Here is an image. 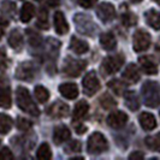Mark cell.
<instances>
[{"label":"cell","mask_w":160,"mask_h":160,"mask_svg":"<svg viewBox=\"0 0 160 160\" xmlns=\"http://www.w3.org/2000/svg\"><path fill=\"white\" fill-rule=\"evenodd\" d=\"M82 86H83V90H84V93L87 95H94L96 92L100 89V82L96 77L95 72L90 71L88 73H86V76L83 77Z\"/></svg>","instance_id":"obj_5"},{"label":"cell","mask_w":160,"mask_h":160,"mask_svg":"<svg viewBox=\"0 0 160 160\" xmlns=\"http://www.w3.org/2000/svg\"><path fill=\"white\" fill-rule=\"evenodd\" d=\"M108 148V143L106 137L100 134V132H93L88 138V143H87V149L92 154H100L105 152Z\"/></svg>","instance_id":"obj_3"},{"label":"cell","mask_w":160,"mask_h":160,"mask_svg":"<svg viewBox=\"0 0 160 160\" xmlns=\"http://www.w3.org/2000/svg\"><path fill=\"white\" fill-rule=\"evenodd\" d=\"M129 158L130 159H142L143 158V154L141 152H134L129 155Z\"/></svg>","instance_id":"obj_40"},{"label":"cell","mask_w":160,"mask_h":160,"mask_svg":"<svg viewBox=\"0 0 160 160\" xmlns=\"http://www.w3.org/2000/svg\"><path fill=\"white\" fill-rule=\"evenodd\" d=\"M71 137V132L70 130L64 127V125H59L54 129L53 131V141L56 144H62L66 142L69 138Z\"/></svg>","instance_id":"obj_13"},{"label":"cell","mask_w":160,"mask_h":160,"mask_svg":"<svg viewBox=\"0 0 160 160\" xmlns=\"http://www.w3.org/2000/svg\"><path fill=\"white\" fill-rule=\"evenodd\" d=\"M0 159H13V154L8 148H2L0 151Z\"/></svg>","instance_id":"obj_36"},{"label":"cell","mask_w":160,"mask_h":160,"mask_svg":"<svg viewBox=\"0 0 160 160\" xmlns=\"http://www.w3.org/2000/svg\"><path fill=\"white\" fill-rule=\"evenodd\" d=\"M36 157H38V159L40 160H49L52 158V152H51V148H49L48 143L41 144L39 147V149H38Z\"/></svg>","instance_id":"obj_30"},{"label":"cell","mask_w":160,"mask_h":160,"mask_svg":"<svg viewBox=\"0 0 160 160\" xmlns=\"http://www.w3.org/2000/svg\"><path fill=\"white\" fill-rule=\"evenodd\" d=\"M124 80H127L129 83H136L140 81V71L135 64H130L127 66L123 73Z\"/></svg>","instance_id":"obj_16"},{"label":"cell","mask_w":160,"mask_h":160,"mask_svg":"<svg viewBox=\"0 0 160 160\" xmlns=\"http://www.w3.org/2000/svg\"><path fill=\"white\" fill-rule=\"evenodd\" d=\"M146 22L153 29L159 30L160 29V12L155 10H149L146 12Z\"/></svg>","instance_id":"obj_19"},{"label":"cell","mask_w":160,"mask_h":160,"mask_svg":"<svg viewBox=\"0 0 160 160\" xmlns=\"http://www.w3.org/2000/svg\"><path fill=\"white\" fill-rule=\"evenodd\" d=\"M96 13H98L99 18L102 22H110L116 16V10H114V6H113L112 4H110V2H102V4H100L98 6Z\"/></svg>","instance_id":"obj_8"},{"label":"cell","mask_w":160,"mask_h":160,"mask_svg":"<svg viewBox=\"0 0 160 160\" xmlns=\"http://www.w3.org/2000/svg\"><path fill=\"white\" fill-rule=\"evenodd\" d=\"M88 110L89 105L87 104V101H84V100L78 101L75 106V108H73V120L82 119L88 113Z\"/></svg>","instance_id":"obj_22"},{"label":"cell","mask_w":160,"mask_h":160,"mask_svg":"<svg viewBox=\"0 0 160 160\" xmlns=\"http://www.w3.org/2000/svg\"><path fill=\"white\" fill-rule=\"evenodd\" d=\"M128 122V116L122 111H116L108 114L107 117V124L113 129L123 128Z\"/></svg>","instance_id":"obj_9"},{"label":"cell","mask_w":160,"mask_h":160,"mask_svg":"<svg viewBox=\"0 0 160 160\" xmlns=\"http://www.w3.org/2000/svg\"><path fill=\"white\" fill-rule=\"evenodd\" d=\"M153 1H155L157 4H160V0H153Z\"/></svg>","instance_id":"obj_43"},{"label":"cell","mask_w":160,"mask_h":160,"mask_svg":"<svg viewBox=\"0 0 160 160\" xmlns=\"http://www.w3.org/2000/svg\"><path fill=\"white\" fill-rule=\"evenodd\" d=\"M12 105L11 99V92L8 88L0 87V107L2 108H10Z\"/></svg>","instance_id":"obj_25"},{"label":"cell","mask_w":160,"mask_h":160,"mask_svg":"<svg viewBox=\"0 0 160 160\" xmlns=\"http://www.w3.org/2000/svg\"><path fill=\"white\" fill-rule=\"evenodd\" d=\"M100 104H101V106H102L104 108L110 110V108L114 107V106L117 105V102L114 101V99H113L110 94H105V95H102L101 99H100Z\"/></svg>","instance_id":"obj_31"},{"label":"cell","mask_w":160,"mask_h":160,"mask_svg":"<svg viewBox=\"0 0 160 160\" xmlns=\"http://www.w3.org/2000/svg\"><path fill=\"white\" fill-rule=\"evenodd\" d=\"M12 124H13V120L10 116L0 113V134L6 135L12 128Z\"/></svg>","instance_id":"obj_26"},{"label":"cell","mask_w":160,"mask_h":160,"mask_svg":"<svg viewBox=\"0 0 160 160\" xmlns=\"http://www.w3.org/2000/svg\"><path fill=\"white\" fill-rule=\"evenodd\" d=\"M84 69H86V62L73 58H68L64 64V72L70 77H78Z\"/></svg>","instance_id":"obj_4"},{"label":"cell","mask_w":160,"mask_h":160,"mask_svg":"<svg viewBox=\"0 0 160 160\" xmlns=\"http://www.w3.org/2000/svg\"><path fill=\"white\" fill-rule=\"evenodd\" d=\"M6 66V54L2 49H0V70Z\"/></svg>","instance_id":"obj_38"},{"label":"cell","mask_w":160,"mask_h":160,"mask_svg":"<svg viewBox=\"0 0 160 160\" xmlns=\"http://www.w3.org/2000/svg\"><path fill=\"white\" fill-rule=\"evenodd\" d=\"M6 27H8V22H5V21H0V38L4 35V32H5Z\"/></svg>","instance_id":"obj_41"},{"label":"cell","mask_w":160,"mask_h":160,"mask_svg":"<svg viewBox=\"0 0 160 160\" xmlns=\"http://www.w3.org/2000/svg\"><path fill=\"white\" fill-rule=\"evenodd\" d=\"M138 63L141 65V69L146 75H157L158 73V66L151 58L147 57H140Z\"/></svg>","instance_id":"obj_14"},{"label":"cell","mask_w":160,"mask_h":160,"mask_svg":"<svg viewBox=\"0 0 160 160\" xmlns=\"http://www.w3.org/2000/svg\"><path fill=\"white\" fill-rule=\"evenodd\" d=\"M59 93L64 96L65 99L73 100L78 96V88L75 83H63L59 86Z\"/></svg>","instance_id":"obj_12"},{"label":"cell","mask_w":160,"mask_h":160,"mask_svg":"<svg viewBox=\"0 0 160 160\" xmlns=\"http://www.w3.org/2000/svg\"><path fill=\"white\" fill-rule=\"evenodd\" d=\"M81 151V142L77 140H73L70 143L68 144L66 147V153H71V152H80Z\"/></svg>","instance_id":"obj_35"},{"label":"cell","mask_w":160,"mask_h":160,"mask_svg":"<svg viewBox=\"0 0 160 160\" xmlns=\"http://www.w3.org/2000/svg\"><path fill=\"white\" fill-rule=\"evenodd\" d=\"M96 1L98 0H78V4H80V6H82V8H90L92 6L95 5Z\"/></svg>","instance_id":"obj_37"},{"label":"cell","mask_w":160,"mask_h":160,"mask_svg":"<svg viewBox=\"0 0 160 160\" xmlns=\"http://www.w3.org/2000/svg\"><path fill=\"white\" fill-rule=\"evenodd\" d=\"M34 93H35V98H36V100L41 102V104H43V102H46L48 99H49V93H48V90L45 87H42V86H36L35 89H34Z\"/></svg>","instance_id":"obj_29"},{"label":"cell","mask_w":160,"mask_h":160,"mask_svg":"<svg viewBox=\"0 0 160 160\" xmlns=\"http://www.w3.org/2000/svg\"><path fill=\"white\" fill-rule=\"evenodd\" d=\"M144 143H146V146L149 149L160 153V134H155V135H152V136H147L146 140H144Z\"/></svg>","instance_id":"obj_27"},{"label":"cell","mask_w":160,"mask_h":160,"mask_svg":"<svg viewBox=\"0 0 160 160\" xmlns=\"http://www.w3.org/2000/svg\"><path fill=\"white\" fill-rule=\"evenodd\" d=\"M122 23L124 24L125 27H132L136 24V17L135 15H132L131 12H127V13H123L122 15Z\"/></svg>","instance_id":"obj_32"},{"label":"cell","mask_w":160,"mask_h":160,"mask_svg":"<svg viewBox=\"0 0 160 160\" xmlns=\"http://www.w3.org/2000/svg\"><path fill=\"white\" fill-rule=\"evenodd\" d=\"M16 101L18 107L24 111V112L29 113L34 117H38L40 114V111L38 108V106L32 101V96L29 90L24 87H18L16 90Z\"/></svg>","instance_id":"obj_1"},{"label":"cell","mask_w":160,"mask_h":160,"mask_svg":"<svg viewBox=\"0 0 160 160\" xmlns=\"http://www.w3.org/2000/svg\"><path fill=\"white\" fill-rule=\"evenodd\" d=\"M70 48L76 54H83L89 49V46L86 41L81 40L76 36H72L71 41H70Z\"/></svg>","instance_id":"obj_18"},{"label":"cell","mask_w":160,"mask_h":160,"mask_svg":"<svg viewBox=\"0 0 160 160\" xmlns=\"http://www.w3.org/2000/svg\"><path fill=\"white\" fill-rule=\"evenodd\" d=\"M100 45L106 51H112L116 48L117 40H116V38H114L112 32H104L100 36Z\"/></svg>","instance_id":"obj_17"},{"label":"cell","mask_w":160,"mask_h":160,"mask_svg":"<svg viewBox=\"0 0 160 160\" xmlns=\"http://www.w3.org/2000/svg\"><path fill=\"white\" fill-rule=\"evenodd\" d=\"M53 23H54V29L59 35H64L69 32V24L66 22V18L64 17V13L58 11L54 13L53 17Z\"/></svg>","instance_id":"obj_11"},{"label":"cell","mask_w":160,"mask_h":160,"mask_svg":"<svg viewBox=\"0 0 160 160\" xmlns=\"http://www.w3.org/2000/svg\"><path fill=\"white\" fill-rule=\"evenodd\" d=\"M132 43H134V49L136 52H143L151 46V35L144 30H137L134 34Z\"/></svg>","instance_id":"obj_6"},{"label":"cell","mask_w":160,"mask_h":160,"mask_svg":"<svg viewBox=\"0 0 160 160\" xmlns=\"http://www.w3.org/2000/svg\"><path fill=\"white\" fill-rule=\"evenodd\" d=\"M86 131H87V127H86V125H83V124H81V125H77V127H76V132H77L78 135L84 134Z\"/></svg>","instance_id":"obj_39"},{"label":"cell","mask_w":160,"mask_h":160,"mask_svg":"<svg viewBox=\"0 0 160 160\" xmlns=\"http://www.w3.org/2000/svg\"><path fill=\"white\" fill-rule=\"evenodd\" d=\"M123 63H124V58L122 56H119V54L107 57V58H105L104 62H102L101 69L106 72V75L114 73V72H117L122 68Z\"/></svg>","instance_id":"obj_7"},{"label":"cell","mask_w":160,"mask_h":160,"mask_svg":"<svg viewBox=\"0 0 160 160\" xmlns=\"http://www.w3.org/2000/svg\"><path fill=\"white\" fill-rule=\"evenodd\" d=\"M47 113L53 118H63L69 114V106L64 102L57 101L47 110Z\"/></svg>","instance_id":"obj_10"},{"label":"cell","mask_w":160,"mask_h":160,"mask_svg":"<svg viewBox=\"0 0 160 160\" xmlns=\"http://www.w3.org/2000/svg\"><path fill=\"white\" fill-rule=\"evenodd\" d=\"M138 120H140V125L142 127L143 130H153V129L157 127V119L155 117L153 116L152 113L148 112H142L141 116L138 117Z\"/></svg>","instance_id":"obj_15"},{"label":"cell","mask_w":160,"mask_h":160,"mask_svg":"<svg viewBox=\"0 0 160 160\" xmlns=\"http://www.w3.org/2000/svg\"><path fill=\"white\" fill-rule=\"evenodd\" d=\"M32 66L30 65V63H23L18 66L16 71V76L21 80H29L32 77Z\"/></svg>","instance_id":"obj_21"},{"label":"cell","mask_w":160,"mask_h":160,"mask_svg":"<svg viewBox=\"0 0 160 160\" xmlns=\"http://www.w3.org/2000/svg\"><path fill=\"white\" fill-rule=\"evenodd\" d=\"M34 13H35L34 5L30 4V2H25L22 6V10H21V21L23 23H28L29 21H32V18L34 17Z\"/></svg>","instance_id":"obj_24"},{"label":"cell","mask_w":160,"mask_h":160,"mask_svg":"<svg viewBox=\"0 0 160 160\" xmlns=\"http://www.w3.org/2000/svg\"><path fill=\"white\" fill-rule=\"evenodd\" d=\"M8 45L11 46V48H13L16 51H21L23 47V35L18 30L11 32L10 36H8Z\"/></svg>","instance_id":"obj_20"},{"label":"cell","mask_w":160,"mask_h":160,"mask_svg":"<svg viewBox=\"0 0 160 160\" xmlns=\"http://www.w3.org/2000/svg\"><path fill=\"white\" fill-rule=\"evenodd\" d=\"M124 99H125V104L131 111H136L140 107V100L135 92H127L124 93Z\"/></svg>","instance_id":"obj_23"},{"label":"cell","mask_w":160,"mask_h":160,"mask_svg":"<svg viewBox=\"0 0 160 160\" xmlns=\"http://www.w3.org/2000/svg\"><path fill=\"white\" fill-rule=\"evenodd\" d=\"M38 1H41V0H38Z\"/></svg>","instance_id":"obj_44"},{"label":"cell","mask_w":160,"mask_h":160,"mask_svg":"<svg viewBox=\"0 0 160 160\" xmlns=\"http://www.w3.org/2000/svg\"><path fill=\"white\" fill-rule=\"evenodd\" d=\"M108 88L112 90V93H114L116 95H123L125 92V84L119 80H112L108 82Z\"/></svg>","instance_id":"obj_28"},{"label":"cell","mask_w":160,"mask_h":160,"mask_svg":"<svg viewBox=\"0 0 160 160\" xmlns=\"http://www.w3.org/2000/svg\"><path fill=\"white\" fill-rule=\"evenodd\" d=\"M47 4L49 6H58L59 5V0H47Z\"/></svg>","instance_id":"obj_42"},{"label":"cell","mask_w":160,"mask_h":160,"mask_svg":"<svg viewBox=\"0 0 160 160\" xmlns=\"http://www.w3.org/2000/svg\"><path fill=\"white\" fill-rule=\"evenodd\" d=\"M32 122L25 119V118L19 117L18 120H17V128L19 129V130H22V131H28V130L32 129Z\"/></svg>","instance_id":"obj_34"},{"label":"cell","mask_w":160,"mask_h":160,"mask_svg":"<svg viewBox=\"0 0 160 160\" xmlns=\"http://www.w3.org/2000/svg\"><path fill=\"white\" fill-rule=\"evenodd\" d=\"M38 25L42 29H48L47 24V11L45 8L40 10V15L38 17Z\"/></svg>","instance_id":"obj_33"},{"label":"cell","mask_w":160,"mask_h":160,"mask_svg":"<svg viewBox=\"0 0 160 160\" xmlns=\"http://www.w3.org/2000/svg\"><path fill=\"white\" fill-rule=\"evenodd\" d=\"M142 96L146 106L158 107L160 104V86L157 82L147 81L142 86Z\"/></svg>","instance_id":"obj_2"}]
</instances>
